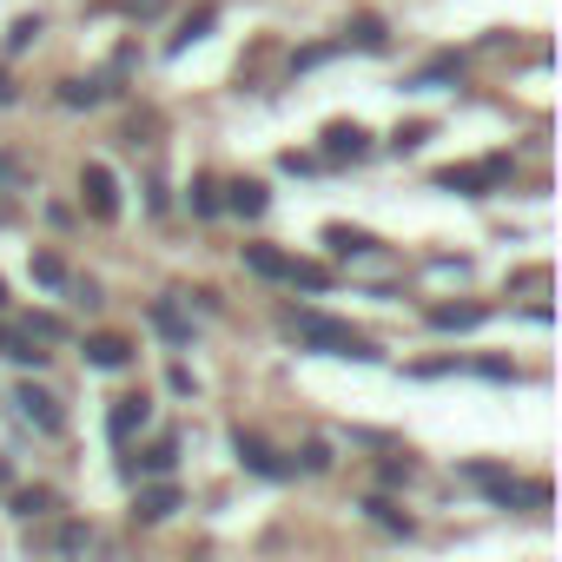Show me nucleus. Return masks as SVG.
I'll return each mask as SVG.
<instances>
[{
  "label": "nucleus",
  "instance_id": "obj_22",
  "mask_svg": "<svg viewBox=\"0 0 562 562\" xmlns=\"http://www.w3.org/2000/svg\"><path fill=\"white\" fill-rule=\"evenodd\" d=\"M218 205H225V199H218V179H192V212H199V218H212Z\"/></svg>",
  "mask_w": 562,
  "mask_h": 562
},
{
  "label": "nucleus",
  "instance_id": "obj_10",
  "mask_svg": "<svg viewBox=\"0 0 562 562\" xmlns=\"http://www.w3.org/2000/svg\"><path fill=\"white\" fill-rule=\"evenodd\" d=\"M172 463H179V437H153L126 470H133V476H172Z\"/></svg>",
  "mask_w": 562,
  "mask_h": 562
},
{
  "label": "nucleus",
  "instance_id": "obj_11",
  "mask_svg": "<svg viewBox=\"0 0 562 562\" xmlns=\"http://www.w3.org/2000/svg\"><path fill=\"white\" fill-rule=\"evenodd\" d=\"M172 509H179V490L172 483H153V490L133 496V522H166Z\"/></svg>",
  "mask_w": 562,
  "mask_h": 562
},
{
  "label": "nucleus",
  "instance_id": "obj_19",
  "mask_svg": "<svg viewBox=\"0 0 562 562\" xmlns=\"http://www.w3.org/2000/svg\"><path fill=\"white\" fill-rule=\"evenodd\" d=\"M106 100V80H67L60 87V106H100Z\"/></svg>",
  "mask_w": 562,
  "mask_h": 562
},
{
  "label": "nucleus",
  "instance_id": "obj_18",
  "mask_svg": "<svg viewBox=\"0 0 562 562\" xmlns=\"http://www.w3.org/2000/svg\"><path fill=\"white\" fill-rule=\"evenodd\" d=\"M351 41H358L364 54H384V41H391V34H384V21H378V14H358V21H351Z\"/></svg>",
  "mask_w": 562,
  "mask_h": 562
},
{
  "label": "nucleus",
  "instance_id": "obj_6",
  "mask_svg": "<svg viewBox=\"0 0 562 562\" xmlns=\"http://www.w3.org/2000/svg\"><path fill=\"white\" fill-rule=\"evenodd\" d=\"M80 192H87V212L93 218H120V179L106 166H87L80 172Z\"/></svg>",
  "mask_w": 562,
  "mask_h": 562
},
{
  "label": "nucleus",
  "instance_id": "obj_15",
  "mask_svg": "<svg viewBox=\"0 0 562 562\" xmlns=\"http://www.w3.org/2000/svg\"><path fill=\"white\" fill-rule=\"evenodd\" d=\"M364 516H371V522H378L384 536H411V529H417V522H411V516H404V509H397L391 496H371V503H364Z\"/></svg>",
  "mask_w": 562,
  "mask_h": 562
},
{
  "label": "nucleus",
  "instance_id": "obj_27",
  "mask_svg": "<svg viewBox=\"0 0 562 562\" xmlns=\"http://www.w3.org/2000/svg\"><path fill=\"white\" fill-rule=\"evenodd\" d=\"M424 139H430V126H424V120H411V126H397V133H391V146H397V153H417Z\"/></svg>",
  "mask_w": 562,
  "mask_h": 562
},
{
  "label": "nucleus",
  "instance_id": "obj_14",
  "mask_svg": "<svg viewBox=\"0 0 562 562\" xmlns=\"http://www.w3.org/2000/svg\"><path fill=\"white\" fill-rule=\"evenodd\" d=\"M225 205H232V212H245V218H258V212L271 205V192H265L258 179H238V186H225Z\"/></svg>",
  "mask_w": 562,
  "mask_h": 562
},
{
  "label": "nucleus",
  "instance_id": "obj_17",
  "mask_svg": "<svg viewBox=\"0 0 562 562\" xmlns=\"http://www.w3.org/2000/svg\"><path fill=\"white\" fill-rule=\"evenodd\" d=\"M212 21H218V14H212V8H199V14H186V27H179V34H172V54H186V47H192V41H205V34H212Z\"/></svg>",
  "mask_w": 562,
  "mask_h": 562
},
{
  "label": "nucleus",
  "instance_id": "obj_25",
  "mask_svg": "<svg viewBox=\"0 0 562 562\" xmlns=\"http://www.w3.org/2000/svg\"><path fill=\"white\" fill-rule=\"evenodd\" d=\"M54 509V490H21L14 496V516H47Z\"/></svg>",
  "mask_w": 562,
  "mask_h": 562
},
{
  "label": "nucleus",
  "instance_id": "obj_16",
  "mask_svg": "<svg viewBox=\"0 0 562 562\" xmlns=\"http://www.w3.org/2000/svg\"><path fill=\"white\" fill-rule=\"evenodd\" d=\"M245 265H251L258 278H285V271H292V258L278 251V245H245Z\"/></svg>",
  "mask_w": 562,
  "mask_h": 562
},
{
  "label": "nucleus",
  "instance_id": "obj_31",
  "mask_svg": "<svg viewBox=\"0 0 562 562\" xmlns=\"http://www.w3.org/2000/svg\"><path fill=\"white\" fill-rule=\"evenodd\" d=\"M0 106H14V80L8 74H0Z\"/></svg>",
  "mask_w": 562,
  "mask_h": 562
},
{
  "label": "nucleus",
  "instance_id": "obj_13",
  "mask_svg": "<svg viewBox=\"0 0 562 562\" xmlns=\"http://www.w3.org/2000/svg\"><path fill=\"white\" fill-rule=\"evenodd\" d=\"M490 318V305H430V325L437 331H476Z\"/></svg>",
  "mask_w": 562,
  "mask_h": 562
},
{
  "label": "nucleus",
  "instance_id": "obj_2",
  "mask_svg": "<svg viewBox=\"0 0 562 562\" xmlns=\"http://www.w3.org/2000/svg\"><path fill=\"white\" fill-rule=\"evenodd\" d=\"M470 476L483 483V496H490L496 509H549V483H516V476L496 470V463H470Z\"/></svg>",
  "mask_w": 562,
  "mask_h": 562
},
{
  "label": "nucleus",
  "instance_id": "obj_33",
  "mask_svg": "<svg viewBox=\"0 0 562 562\" xmlns=\"http://www.w3.org/2000/svg\"><path fill=\"white\" fill-rule=\"evenodd\" d=\"M0 312H8V285H0Z\"/></svg>",
  "mask_w": 562,
  "mask_h": 562
},
{
  "label": "nucleus",
  "instance_id": "obj_30",
  "mask_svg": "<svg viewBox=\"0 0 562 562\" xmlns=\"http://www.w3.org/2000/svg\"><path fill=\"white\" fill-rule=\"evenodd\" d=\"M159 8H166V0H126V14H139V21H146V14H159Z\"/></svg>",
  "mask_w": 562,
  "mask_h": 562
},
{
  "label": "nucleus",
  "instance_id": "obj_29",
  "mask_svg": "<svg viewBox=\"0 0 562 562\" xmlns=\"http://www.w3.org/2000/svg\"><path fill=\"white\" fill-rule=\"evenodd\" d=\"M27 331H34V338H60V318H47V312H41V318H27Z\"/></svg>",
  "mask_w": 562,
  "mask_h": 562
},
{
  "label": "nucleus",
  "instance_id": "obj_12",
  "mask_svg": "<svg viewBox=\"0 0 562 562\" xmlns=\"http://www.w3.org/2000/svg\"><path fill=\"white\" fill-rule=\"evenodd\" d=\"M325 245H331V258H371L378 251V238L358 225H325Z\"/></svg>",
  "mask_w": 562,
  "mask_h": 562
},
{
  "label": "nucleus",
  "instance_id": "obj_23",
  "mask_svg": "<svg viewBox=\"0 0 562 562\" xmlns=\"http://www.w3.org/2000/svg\"><path fill=\"white\" fill-rule=\"evenodd\" d=\"M34 41H41V21H34V14H27V21H14V27H8V54H27V47H34Z\"/></svg>",
  "mask_w": 562,
  "mask_h": 562
},
{
  "label": "nucleus",
  "instance_id": "obj_5",
  "mask_svg": "<svg viewBox=\"0 0 562 562\" xmlns=\"http://www.w3.org/2000/svg\"><path fill=\"white\" fill-rule=\"evenodd\" d=\"M14 411H21L34 430H47V437H60V424H67V417H60V397L41 391V384H21V391H14Z\"/></svg>",
  "mask_w": 562,
  "mask_h": 562
},
{
  "label": "nucleus",
  "instance_id": "obj_8",
  "mask_svg": "<svg viewBox=\"0 0 562 562\" xmlns=\"http://www.w3.org/2000/svg\"><path fill=\"white\" fill-rule=\"evenodd\" d=\"M325 159H371V133L358 120H331L325 126Z\"/></svg>",
  "mask_w": 562,
  "mask_h": 562
},
{
  "label": "nucleus",
  "instance_id": "obj_28",
  "mask_svg": "<svg viewBox=\"0 0 562 562\" xmlns=\"http://www.w3.org/2000/svg\"><path fill=\"white\" fill-rule=\"evenodd\" d=\"M299 457H305V470H312V476H325V470H331V443H305Z\"/></svg>",
  "mask_w": 562,
  "mask_h": 562
},
{
  "label": "nucleus",
  "instance_id": "obj_26",
  "mask_svg": "<svg viewBox=\"0 0 562 562\" xmlns=\"http://www.w3.org/2000/svg\"><path fill=\"white\" fill-rule=\"evenodd\" d=\"M34 278H41V285H67V265L54 251H34Z\"/></svg>",
  "mask_w": 562,
  "mask_h": 562
},
{
  "label": "nucleus",
  "instance_id": "obj_9",
  "mask_svg": "<svg viewBox=\"0 0 562 562\" xmlns=\"http://www.w3.org/2000/svg\"><path fill=\"white\" fill-rule=\"evenodd\" d=\"M87 364H93V371H126V364H133V338L93 331V338H87Z\"/></svg>",
  "mask_w": 562,
  "mask_h": 562
},
{
  "label": "nucleus",
  "instance_id": "obj_21",
  "mask_svg": "<svg viewBox=\"0 0 562 562\" xmlns=\"http://www.w3.org/2000/svg\"><path fill=\"white\" fill-rule=\"evenodd\" d=\"M285 285H305V292H325V285H331V271H325V265H299V258H292V271H285Z\"/></svg>",
  "mask_w": 562,
  "mask_h": 562
},
{
  "label": "nucleus",
  "instance_id": "obj_24",
  "mask_svg": "<svg viewBox=\"0 0 562 562\" xmlns=\"http://www.w3.org/2000/svg\"><path fill=\"white\" fill-rule=\"evenodd\" d=\"M457 67H463V60H457V54H437V60H430V67H424V74H417V87H443V80H450V74H457Z\"/></svg>",
  "mask_w": 562,
  "mask_h": 562
},
{
  "label": "nucleus",
  "instance_id": "obj_7",
  "mask_svg": "<svg viewBox=\"0 0 562 562\" xmlns=\"http://www.w3.org/2000/svg\"><path fill=\"white\" fill-rule=\"evenodd\" d=\"M153 424V397L146 391H126V397H113V417H106V430H113V443H126L133 430H146Z\"/></svg>",
  "mask_w": 562,
  "mask_h": 562
},
{
  "label": "nucleus",
  "instance_id": "obj_20",
  "mask_svg": "<svg viewBox=\"0 0 562 562\" xmlns=\"http://www.w3.org/2000/svg\"><path fill=\"white\" fill-rule=\"evenodd\" d=\"M153 325H159L172 345H186V338H192V325L179 318V305H172V299H159V305H153Z\"/></svg>",
  "mask_w": 562,
  "mask_h": 562
},
{
  "label": "nucleus",
  "instance_id": "obj_32",
  "mask_svg": "<svg viewBox=\"0 0 562 562\" xmlns=\"http://www.w3.org/2000/svg\"><path fill=\"white\" fill-rule=\"evenodd\" d=\"M8 351H14V338H8V331H0V358H8Z\"/></svg>",
  "mask_w": 562,
  "mask_h": 562
},
{
  "label": "nucleus",
  "instance_id": "obj_34",
  "mask_svg": "<svg viewBox=\"0 0 562 562\" xmlns=\"http://www.w3.org/2000/svg\"><path fill=\"white\" fill-rule=\"evenodd\" d=\"M0 172H8V159H0Z\"/></svg>",
  "mask_w": 562,
  "mask_h": 562
},
{
  "label": "nucleus",
  "instance_id": "obj_3",
  "mask_svg": "<svg viewBox=\"0 0 562 562\" xmlns=\"http://www.w3.org/2000/svg\"><path fill=\"white\" fill-rule=\"evenodd\" d=\"M509 172H516V166H509L503 153H496V159H483V166H443V172H437V192H463V199H483V192H490V186H503Z\"/></svg>",
  "mask_w": 562,
  "mask_h": 562
},
{
  "label": "nucleus",
  "instance_id": "obj_1",
  "mask_svg": "<svg viewBox=\"0 0 562 562\" xmlns=\"http://www.w3.org/2000/svg\"><path fill=\"white\" fill-rule=\"evenodd\" d=\"M285 331H292L299 345L325 351V358H358V364H378V351H371L351 325H338V318H325V312H285Z\"/></svg>",
  "mask_w": 562,
  "mask_h": 562
},
{
  "label": "nucleus",
  "instance_id": "obj_4",
  "mask_svg": "<svg viewBox=\"0 0 562 562\" xmlns=\"http://www.w3.org/2000/svg\"><path fill=\"white\" fill-rule=\"evenodd\" d=\"M232 450H238V463L251 470V476H265V483H285L299 463H285V457H278L265 437H251V430H232Z\"/></svg>",
  "mask_w": 562,
  "mask_h": 562
}]
</instances>
